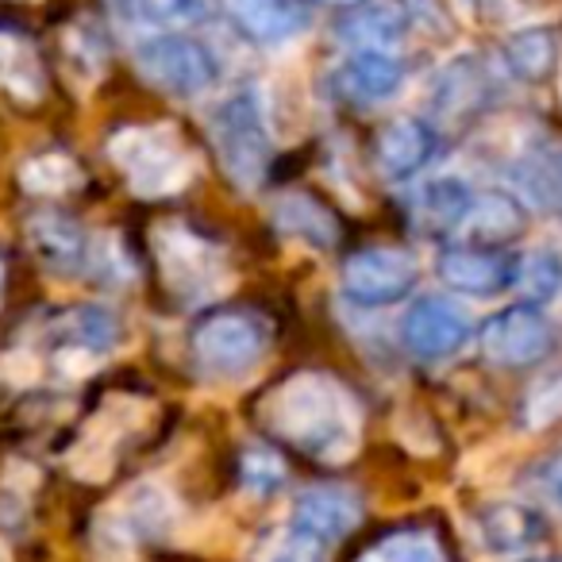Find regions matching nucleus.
Masks as SVG:
<instances>
[{
  "label": "nucleus",
  "instance_id": "nucleus-3",
  "mask_svg": "<svg viewBox=\"0 0 562 562\" xmlns=\"http://www.w3.org/2000/svg\"><path fill=\"white\" fill-rule=\"evenodd\" d=\"M212 150L220 158V170L227 173L235 189L250 193L266 181L273 158L270 127L262 116V101L255 89H235L232 97L216 104L212 112Z\"/></svg>",
  "mask_w": 562,
  "mask_h": 562
},
{
  "label": "nucleus",
  "instance_id": "nucleus-6",
  "mask_svg": "<svg viewBox=\"0 0 562 562\" xmlns=\"http://www.w3.org/2000/svg\"><path fill=\"white\" fill-rule=\"evenodd\" d=\"M139 74L166 97H201L220 81V66L201 40L181 32L150 35L135 47Z\"/></svg>",
  "mask_w": 562,
  "mask_h": 562
},
{
  "label": "nucleus",
  "instance_id": "nucleus-9",
  "mask_svg": "<svg viewBox=\"0 0 562 562\" xmlns=\"http://www.w3.org/2000/svg\"><path fill=\"white\" fill-rule=\"evenodd\" d=\"M493 101V81L485 74V66L474 55H459L436 74L431 81V97H428V124L439 132V124L447 132H467L470 124L485 116Z\"/></svg>",
  "mask_w": 562,
  "mask_h": 562
},
{
  "label": "nucleus",
  "instance_id": "nucleus-28",
  "mask_svg": "<svg viewBox=\"0 0 562 562\" xmlns=\"http://www.w3.org/2000/svg\"><path fill=\"white\" fill-rule=\"evenodd\" d=\"M81 181V170L66 155H40L24 166V186L35 193H66Z\"/></svg>",
  "mask_w": 562,
  "mask_h": 562
},
{
  "label": "nucleus",
  "instance_id": "nucleus-17",
  "mask_svg": "<svg viewBox=\"0 0 562 562\" xmlns=\"http://www.w3.org/2000/svg\"><path fill=\"white\" fill-rule=\"evenodd\" d=\"M477 539L490 554H524L531 547H539L543 539V520H539L536 508L520 505V501H490V505L477 508L474 516Z\"/></svg>",
  "mask_w": 562,
  "mask_h": 562
},
{
  "label": "nucleus",
  "instance_id": "nucleus-2",
  "mask_svg": "<svg viewBox=\"0 0 562 562\" xmlns=\"http://www.w3.org/2000/svg\"><path fill=\"white\" fill-rule=\"evenodd\" d=\"M273 321L258 305H212L189 328V359L209 378H239L273 347Z\"/></svg>",
  "mask_w": 562,
  "mask_h": 562
},
{
  "label": "nucleus",
  "instance_id": "nucleus-16",
  "mask_svg": "<svg viewBox=\"0 0 562 562\" xmlns=\"http://www.w3.org/2000/svg\"><path fill=\"white\" fill-rule=\"evenodd\" d=\"M232 27L255 47H278L308 27L305 0H224Z\"/></svg>",
  "mask_w": 562,
  "mask_h": 562
},
{
  "label": "nucleus",
  "instance_id": "nucleus-23",
  "mask_svg": "<svg viewBox=\"0 0 562 562\" xmlns=\"http://www.w3.org/2000/svg\"><path fill=\"white\" fill-rule=\"evenodd\" d=\"M58 336H63L66 351H74V355H104L120 339V324L109 308L81 305V308H70V313L58 321Z\"/></svg>",
  "mask_w": 562,
  "mask_h": 562
},
{
  "label": "nucleus",
  "instance_id": "nucleus-22",
  "mask_svg": "<svg viewBox=\"0 0 562 562\" xmlns=\"http://www.w3.org/2000/svg\"><path fill=\"white\" fill-rule=\"evenodd\" d=\"M470 189L459 178H436L416 193V224L428 235H451L462 227V216L470 209Z\"/></svg>",
  "mask_w": 562,
  "mask_h": 562
},
{
  "label": "nucleus",
  "instance_id": "nucleus-27",
  "mask_svg": "<svg viewBox=\"0 0 562 562\" xmlns=\"http://www.w3.org/2000/svg\"><path fill=\"white\" fill-rule=\"evenodd\" d=\"M239 482L247 493L270 497V493L281 490V482H285V462H281V454L270 451V447H247L239 459Z\"/></svg>",
  "mask_w": 562,
  "mask_h": 562
},
{
  "label": "nucleus",
  "instance_id": "nucleus-18",
  "mask_svg": "<svg viewBox=\"0 0 562 562\" xmlns=\"http://www.w3.org/2000/svg\"><path fill=\"white\" fill-rule=\"evenodd\" d=\"M462 235L477 247H508L528 232V209L505 189H482L470 196V209L462 216Z\"/></svg>",
  "mask_w": 562,
  "mask_h": 562
},
{
  "label": "nucleus",
  "instance_id": "nucleus-33",
  "mask_svg": "<svg viewBox=\"0 0 562 562\" xmlns=\"http://www.w3.org/2000/svg\"><path fill=\"white\" fill-rule=\"evenodd\" d=\"M316 4H324V9H344V12H351V9H359V4H367V0H316Z\"/></svg>",
  "mask_w": 562,
  "mask_h": 562
},
{
  "label": "nucleus",
  "instance_id": "nucleus-29",
  "mask_svg": "<svg viewBox=\"0 0 562 562\" xmlns=\"http://www.w3.org/2000/svg\"><path fill=\"white\" fill-rule=\"evenodd\" d=\"M132 9L139 20L158 24V27H186L209 16V4H204V0H132Z\"/></svg>",
  "mask_w": 562,
  "mask_h": 562
},
{
  "label": "nucleus",
  "instance_id": "nucleus-32",
  "mask_svg": "<svg viewBox=\"0 0 562 562\" xmlns=\"http://www.w3.org/2000/svg\"><path fill=\"white\" fill-rule=\"evenodd\" d=\"M539 485H543V493L554 505H562V451L551 454V459L539 467Z\"/></svg>",
  "mask_w": 562,
  "mask_h": 562
},
{
  "label": "nucleus",
  "instance_id": "nucleus-26",
  "mask_svg": "<svg viewBox=\"0 0 562 562\" xmlns=\"http://www.w3.org/2000/svg\"><path fill=\"white\" fill-rule=\"evenodd\" d=\"M0 86H9L20 97H40V63H35L32 47H24L12 35H0Z\"/></svg>",
  "mask_w": 562,
  "mask_h": 562
},
{
  "label": "nucleus",
  "instance_id": "nucleus-35",
  "mask_svg": "<svg viewBox=\"0 0 562 562\" xmlns=\"http://www.w3.org/2000/svg\"><path fill=\"white\" fill-rule=\"evenodd\" d=\"M0 281H4V270H0Z\"/></svg>",
  "mask_w": 562,
  "mask_h": 562
},
{
  "label": "nucleus",
  "instance_id": "nucleus-4",
  "mask_svg": "<svg viewBox=\"0 0 562 562\" xmlns=\"http://www.w3.org/2000/svg\"><path fill=\"white\" fill-rule=\"evenodd\" d=\"M112 162L124 170L127 186L143 196H162L173 193L189 181L193 173V155H189L186 139L173 127H124L112 135Z\"/></svg>",
  "mask_w": 562,
  "mask_h": 562
},
{
  "label": "nucleus",
  "instance_id": "nucleus-25",
  "mask_svg": "<svg viewBox=\"0 0 562 562\" xmlns=\"http://www.w3.org/2000/svg\"><path fill=\"white\" fill-rule=\"evenodd\" d=\"M359 562H447V554L436 536L405 528V531L385 536L382 543H374Z\"/></svg>",
  "mask_w": 562,
  "mask_h": 562
},
{
  "label": "nucleus",
  "instance_id": "nucleus-7",
  "mask_svg": "<svg viewBox=\"0 0 562 562\" xmlns=\"http://www.w3.org/2000/svg\"><path fill=\"white\" fill-rule=\"evenodd\" d=\"M559 347L551 316L539 305H508L497 308L490 321L477 328V351L485 362L505 370H528L551 359V351Z\"/></svg>",
  "mask_w": 562,
  "mask_h": 562
},
{
  "label": "nucleus",
  "instance_id": "nucleus-34",
  "mask_svg": "<svg viewBox=\"0 0 562 562\" xmlns=\"http://www.w3.org/2000/svg\"><path fill=\"white\" fill-rule=\"evenodd\" d=\"M0 562H12V559H9V551H4V543H0Z\"/></svg>",
  "mask_w": 562,
  "mask_h": 562
},
{
  "label": "nucleus",
  "instance_id": "nucleus-5",
  "mask_svg": "<svg viewBox=\"0 0 562 562\" xmlns=\"http://www.w3.org/2000/svg\"><path fill=\"white\" fill-rule=\"evenodd\" d=\"M420 278V262L408 247L397 243H374V247H359L344 258L339 270V285L344 297L362 308H385L405 301L416 290Z\"/></svg>",
  "mask_w": 562,
  "mask_h": 562
},
{
  "label": "nucleus",
  "instance_id": "nucleus-31",
  "mask_svg": "<svg viewBox=\"0 0 562 562\" xmlns=\"http://www.w3.org/2000/svg\"><path fill=\"white\" fill-rule=\"evenodd\" d=\"M324 559H328V543L290 528V524H285V531H281L262 554V562H324Z\"/></svg>",
  "mask_w": 562,
  "mask_h": 562
},
{
  "label": "nucleus",
  "instance_id": "nucleus-1",
  "mask_svg": "<svg viewBox=\"0 0 562 562\" xmlns=\"http://www.w3.org/2000/svg\"><path fill=\"white\" fill-rule=\"evenodd\" d=\"M258 420L273 439L328 467L347 462L359 451V401L324 370H297L270 385L258 401Z\"/></svg>",
  "mask_w": 562,
  "mask_h": 562
},
{
  "label": "nucleus",
  "instance_id": "nucleus-13",
  "mask_svg": "<svg viewBox=\"0 0 562 562\" xmlns=\"http://www.w3.org/2000/svg\"><path fill=\"white\" fill-rule=\"evenodd\" d=\"M405 86V63L393 50H355L331 74V89L347 104H382L393 101Z\"/></svg>",
  "mask_w": 562,
  "mask_h": 562
},
{
  "label": "nucleus",
  "instance_id": "nucleus-20",
  "mask_svg": "<svg viewBox=\"0 0 562 562\" xmlns=\"http://www.w3.org/2000/svg\"><path fill=\"white\" fill-rule=\"evenodd\" d=\"M562 43L551 24L520 27V32L501 40V63L524 86H547L559 74Z\"/></svg>",
  "mask_w": 562,
  "mask_h": 562
},
{
  "label": "nucleus",
  "instance_id": "nucleus-30",
  "mask_svg": "<svg viewBox=\"0 0 562 562\" xmlns=\"http://www.w3.org/2000/svg\"><path fill=\"white\" fill-rule=\"evenodd\" d=\"M562 424V374L559 378H547L543 385L528 393L524 401V428L531 431H543V428H554Z\"/></svg>",
  "mask_w": 562,
  "mask_h": 562
},
{
  "label": "nucleus",
  "instance_id": "nucleus-12",
  "mask_svg": "<svg viewBox=\"0 0 562 562\" xmlns=\"http://www.w3.org/2000/svg\"><path fill=\"white\" fill-rule=\"evenodd\" d=\"M27 247H32L35 262L50 273H63V278H74V273L89 270V255H93V239L89 232L66 212H35L27 220Z\"/></svg>",
  "mask_w": 562,
  "mask_h": 562
},
{
  "label": "nucleus",
  "instance_id": "nucleus-14",
  "mask_svg": "<svg viewBox=\"0 0 562 562\" xmlns=\"http://www.w3.org/2000/svg\"><path fill=\"white\" fill-rule=\"evenodd\" d=\"M439 155V132L428 120L397 116L374 135V166L385 181H408Z\"/></svg>",
  "mask_w": 562,
  "mask_h": 562
},
{
  "label": "nucleus",
  "instance_id": "nucleus-10",
  "mask_svg": "<svg viewBox=\"0 0 562 562\" xmlns=\"http://www.w3.org/2000/svg\"><path fill=\"white\" fill-rule=\"evenodd\" d=\"M520 255L508 247H477V243H447L436 258V273L447 290L462 297H501L516 285Z\"/></svg>",
  "mask_w": 562,
  "mask_h": 562
},
{
  "label": "nucleus",
  "instance_id": "nucleus-11",
  "mask_svg": "<svg viewBox=\"0 0 562 562\" xmlns=\"http://www.w3.org/2000/svg\"><path fill=\"white\" fill-rule=\"evenodd\" d=\"M474 336V324L467 321L459 305L443 297H424L408 305L401 316V344L416 355V359H451Z\"/></svg>",
  "mask_w": 562,
  "mask_h": 562
},
{
  "label": "nucleus",
  "instance_id": "nucleus-19",
  "mask_svg": "<svg viewBox=\"0 0 562 562\" xmlns=\"http://www.w3.org/2000/svg\"><path fill=\"white\" fill-rule=\"evenodd\" d=\"M273 224L281 227V235H290V239H301L316 250H331L344 243V220L313 193H281L278 204H273Z\"/></svg>",
  "mask_w": 562,
  "mask_h": 562
},
{
  "label": "nucleus",
  "instance_id": "nucleus-8",
  "mask_svg": "<svg viewBox=\"0 0 562 562\" xmlns=\"http://www.w3.org/2000/svg\"><path fill=\"white\" fill-rule=\"evenodd\" d=\"M155 250L158 266H162V281L170 285L173 297L201 301L220 281V247L193 227L166 224L155 239Z\"/></svg>",
  "mask_w": 562,
  "mask_h": 562
},
{
  "label": "nucleus",
  "instance_id": "nucleus-24",
  "mask_svg": "<svg viewBox=\"0 0 562 562\" xmlns=\"http://www.w3.org/2000/svg\"><path fill=\"white\" fill-rule=\"evenodd\" d=\"M524 293V305H543V301L559 297L562 290V258L554 250H528L516 262V285Z\"/></svg>",
  "mask_w": 562,
  "mask_h": 562
},
{
  "label": "nucleus",
  "instance_id": "nucleus-21",
  "mask_svg": "<svg viewBox=\"0 0 562 562\" xmlns=\"http://www.w3.org/2000/svg\"><path fill=\"white\" fill-rule=\"evenodd\" d=\"M408 32V12L401 0H367L339 20V40L359 50H393Z\"/></svg>",
  "mask_w": 562,
  "mask_h": 562
},
{
  "label": "nucleus",
  "instance_id": "nucleus-15",
  "mask_svg": "<svg viewBox=\"0 0 562 562\" xmlns=\"http://www.w3.org/2000/svg\"><path fill=\"white\" fill-rule=\"evenodd\" d=\"M362 520V497L347 485H313L293 501L290 528L316 536L321 543H336Z\"/></svg>",
  "mask_w": 562,
  "mask_h": 562
}]
</instances>
